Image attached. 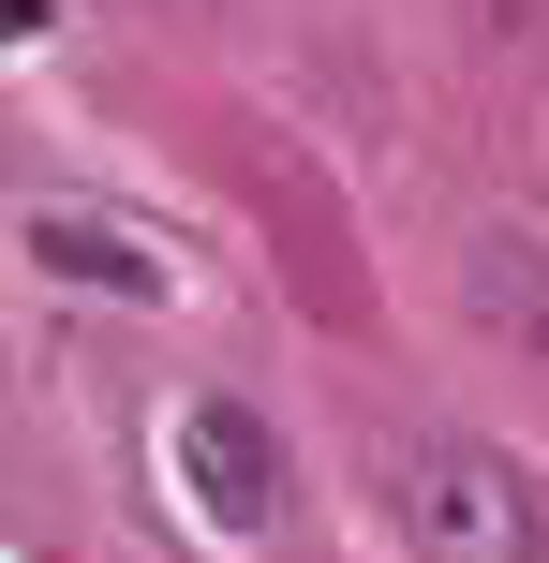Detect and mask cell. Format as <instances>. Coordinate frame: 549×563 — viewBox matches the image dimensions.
I'll use <instances>...</instances> for the list:
<instances>
[{
    "mask_svg": "<svg viewBox=\"0 0 549 563\" xmlns=\"http://www.w3.org/2000/svg\"><path fill=\"white\" fill-rule=\"evenodd\" d=\"M386 505H402L416 563H535V489L505 475L475 430H402V460H386Z\"/></svg>",
    "mask_w": 549,
    "mask_h": 563,
    "instance_id": "6da1fadb",
    "label": "cell"
},
{
    "mask_svg": "<svg viewBox=\"0 0 549 563\" xmlns=\"http://www.w3.org/2000/svg\"><path fill=\"white\" fill-rule=\"evenodd\" d=\"M178 489H194V519L238 534V549L283 534V445H267L253 400H194V416H178Z\"/></svg>",
    "mask_w": 549,
    "mask_h": 563,
    "instance_id": "7a4b0ae2",
    "label": "cell"
},
{
    "mask_svg": "<svg viewBox=\"0 0 549 563\" xmlns=\"http://www.w3.org/2000/svg\"><path fill=\"white\" fill-rule=\"evenodd\" d=\"M475 311H491V327L505 341H535V356H549V253H535V238H475Z\"/></svg>",
    "mask_w": 549,
    "mask_h": 563,
    "instance_id": "277c9868",
    "label": "cell"
},
{
    "mask_svg": "<svg viewBox=\"0 0 549 563\" xmlns=\"http://www.w3.org/2000/svg\"><path fill=\"white\" fill-rule=\"evenodd\" d=\"M30 253H45L59 282H105V297H149V311L178 297V267L149 253V238H119V223H75V208H30Z\"/></svg>",
    "mask_w": 549,
    "mask_h": 563,
    "instance_id": "3957f363",
    "label": "cell"
}]
</instances>
